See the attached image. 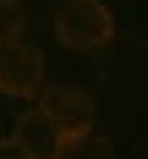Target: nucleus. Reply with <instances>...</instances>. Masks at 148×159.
<instances>
[{
	"mask_svg": "<svg viewBox=\"0 0 148 159\" xmlns=\"http://www.w3.org/2000/svg\"><path fill=\"white\" fill-rule=\"evenodd\" d=\"M0 159H30V157L14 137H3L0 140Z\"/></svg>",
	"mask_w": 148,
	"mask_h": 159,
	"instance_id": "obj_6",
	"label": "nucleus"
},
{
	"mask_svg": "<svg viewBox=\"0 0 148 159\" xmlns=\"http://www.w3.org/2000/svg\"><path fill=\"white\" fill-rule=\"evenodd\" d=\"M55 39L74 52H93L113 41L115 16L104 0H63L52 19Z\"/></svg>",
	"mask_w": 148,
	"mask_h": 159,
	"instance_id": "obj_1",
	"label": "nucleus"
},
{
	"mask_svg": "<svg viewBox=\"0 0 148 159\" xmlns=\"http://www.w3.org/2000/svg\"><path fill=\"white\" fill-rule=\"evenodd\" d=\"M11 137L28 151L30 159H61L66 151V143H69L66 134L55 126V121L38 107L22 112L16 118Z\"/></svg>",
	"mask_w": 148,
	"mask_h": 159,
	"instance_id": "obj_4",
	"label": "nucleus"
},
{
	"mask_svg": "<svg viewBox=\"0 0 148 159\" xmlns=\"http://www.w3.org/2000/svg\"><path fill=\"white\" fill-rule=\"evenodd\" d=\"M38 110L47 112L66 140H80L93 134L96 107L88 91L82 88H49L38 99Z\"/></svg>",
	"mask_w": 148,
	"mask_h": 159,
	"instance_id": "obj_3",
	"label": "nucleus"
},
{
	"mask_svg": "<svg viewBox=\"0 0 148 159\" xmlns=\"http://www.w3.org/2000/svg\"><path fill=\"white\" fill-rule=\"evenodd\" d=\"M47 58L33 44L16 41L0 49V93L11 99H33L44 85Z\"/></svg>",
	"mask_w": 148,
	"mask_h": 159,
	"instance_id": "obj_2",
	"label": "nucleus"
},
{
	"mask_svg": "<svg viewBox=\"0 0 148 159\" xmlns=\"http://www.w3.org/2000/svg\"><path fill=\"white\" fill-rule=\"evenodd\" d=\"M25 22H28V16H25V8L19 0H0V49L19 41Z\"/></svg>",
	"mask_w": 148,
	"mask_h": 159,
	"instance_id": "obj_5",
	"label": "nucleus"
}]
</instances>
